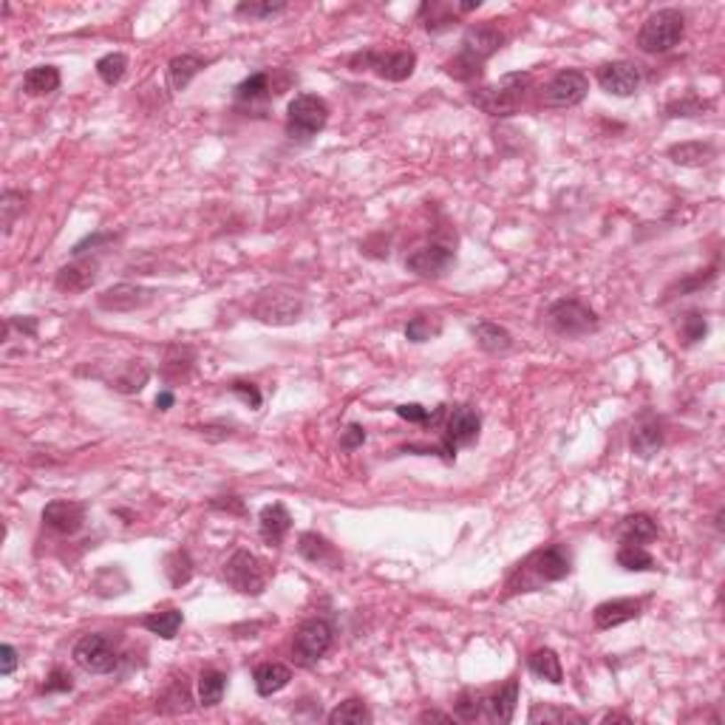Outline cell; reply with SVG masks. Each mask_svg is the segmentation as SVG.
Segmentation results:
<instances>
[{
	"mask_svg": "<svg viewBox=\"0 0 725 725\" xmlns=\"http://www.w3.org/2000/svg\"><path fill=\"white\" fill-rule=\"evenodd\" d=\"M502 45H504V32H499V28L493 26V20L471 26L465 37H462L459 54L445 66V71H448L454 80L468 83V80H473V77L482 74V66L502 49Z\"/></svg>",
	"mask_w": 725,
	"mask_h": 725,
	"instance_id": "2",
	"label": "cell"
},
{
	"mask_svg": "<svg viewBox=\"0 0 725 725\" xmlns=\"http://www.w3.org/2000/svg\"><path fill=\"white\" fill-rule=\"evenodd\" d=\"M224 581L241 595H261L270 584V569L250 550H238L224 564Z\"/></svg>",
	"mask_w": 725,
	"mask_h": 725,
	"instance_id": "6",
	"label": "cell"
},
{
	"mask_svg": "<svg viewBox=\"0 0 725 725\" xmlns=\"http://www.w3.org/2000/svg\"><path fill=\"white\" fill-rule=\"evenodd\" d=\"M439 332H442V320L437 315H416L406 326V337L411 343H428L434 341V337H439Z\"/></svg>",
	"mask_w": 725,
	"mask_h": 725,
	"instance_id": "39",
	"label": "cell"
},
{
	"mask_svg": "<svg viewBox=\"0 0 725 725\" xmlns=\"http://www.w3.org/2000/svg\"><path fill=\"white\" fill-rule=\"evenodd\" d=\"M516 703H519V681H507L499 691H493L490 697H485V712L493 722H511L516 714Z\"/></svg>",
	"mask_w": 725,
	"mask_h": 725,
	"instance_id": "23",
	"label": "cell"
},
{
	"mask_svg": "<svg viewBox=\"0 0 725 725\" xmlns=\"http://www.w3.org/2000/svg\"><path fill=\"white\" fill-rule=\"evenodd\" d=\"M528 720H530V722H567V720L584 722L581 714L569 712V708H555V705H533V712H530Z\"/></svg>",
	"mask_w": 725,
	"mask_h": 725,
	"instance_id": "42",
	"label": "cell"
},
{
	"mask_svg": "<svg viewBox=\"0 0 725 725\" xmlns=\"http://www.w3.org/2000/svg\"><path fill=\"white\" fill-rule=\"evenodd\" d=\"M363 442H366V428L363 425H349L343 431V437H341V448L343 451H354V448H360Z\"/></svg>",
	"mask_w": 725,
	"mask_h": 725,
	"instance_id": "48",
	"label": "cell"
},
{
	"mask_svg": "<svg viewBox=\"0 0 725 725\" xmlns=\"http://www.w3.org/2000/svg\"><path fill=\"white\" fill-rule=\"evenodd\" d=\"M612 720H615V722H629V717H621V714H607V717H604V722H612Z\"/></svg>",
	"mask_w": 725,
	"mask_h": 725,
	"instance_id": "55",
	"label": "cell"
},
{
	"mask_svg": "<svg viewBox=\"0 0 725 725\" xmlns=\"http://www.w3.org/2000/svg\"><path fill=\"white\" fill-rule=\"evenodd\" d=\"M329 122V102L318 94H298L286 108V133L306 142L320 133Z\"/></svg>",
	"mask_w": 725,
	"mask_h": 725,
	"instance_id": "5",
	"label": "cell"
},
{
	"mask_svg": "<svg viewBox=\"0 0 725 725\" xmlns=\"http://www.w3.org/2000/svg\"><path fill=\"white\" fill-rule=\"evenodd\" d=\"M54 284L60 292H85L97 284V261H74L68 267H60Z\"/></svg>",
	"mask_w": 725,
	"mask_h": 725,
	"instance_id": "21",
	"label": "cell"
},
{
	"mask_svg": "<svg viewBox=\"0 0 725 725\" xmlns=\"http://www.w3.org/2000/svg\"><path fill=\"white\" fill-rule=\"evenodd\" d=\"M681 334H683V341L691 346V343H697L703 341V337L708 334V323L700 312H689L681 323Z\"/></svg>",
	"mask_w": 725,
	"mask_h": 725,
	"instance_id": "45",
	"label": "cell"
},
{
	"mask_svg": "<svg viewBox=\"0 0 725 725\" xmlns=\"http://www.w3.org/2000/svg\"><path fill=\"white\" fill-rule=\"evenodd\" d=\"M181 612L179 609H162V612H150L142 618V626L150 632V635H159L165 640H173L176 632L181 629Z\"/></svg>",
	"mask_w": 725,
	"mask_h": 725,
	"instance_id": "33",
	"label": "cell"
},
{
	"mask_svg": "<svg viewBox=\"0 0 725 725\" xmlns=\"http://www.w3.org/2000/svg\"><path fill=\"white\" fill-rule=\"evenodd\" d=\"M157 292L139 284H114L97 295V306L102 312H136L145 310Z\"/></svg>",
	"mask_w": 725,
	"mask_h": 725,
	"instance_id": "15",
	"label": "cell"
},
{
	"mask_svg": "<svg viewBox=\"0 0 725 725\" xmlns=\"http://www.w3.org/2000/svg\"><path fill=\"white\" fill-rule=\"evenodd\" d=\"M618 538L624 544H643V542H652L657 538V524L652 516L646 513H635V516H626L621 524H618Z\"/></svg>",
	"mask_w": 725,
	"mask_h": 725,
	"instance_id": "28",
	"label": "cell"
},
{
	"mask_svg": "<svg viewBox=\"0 0 725 725\" xmlns=\"http://www.w3.org/2000/svg\"><path fill=\"white\" fill-rule=\"evenodd\" d=\"M717 157V148L712 142H681L669 148V159L683 167H703Z\"/></svg>",
	"mask_w": 725,
	"mask_h": 725,
	"instance_id": "27",
	"label": "cell"
},
{
	"mask_svg": "<svg viewBox=\"0 0 725 725\" xmlns=\"http://www.w3.org/2000/svg\"><path fill=\"white\" fill-rule=\"evenodd\" d=\"M482 431V416L473 406H456L448 414V423H445V437H442V451L445 462H454L459 448H468L476 439H479Z\"/></svg>",
	"mask_w": 725,
	"mask_h": 725,
	"instance_id": "11",
	"label": "cell"
},
{
	"mask_svg": "<svg viewBox=\"0 0 725 725\" xmlns=\"http://www.w3.org/2000/svg\"><path fill=\"white\" fill-rule=\"evenodd\" d=\"M595 80L612 97H632L638 94L643 74H640V66L629 63V60H612V63H604L598 68Z\"/></svg>",
	"mask_w": 725,
	"mask_h": 725,
	"instance_id": "14",
	"label": "cell"
},
{
	"mask_svg": "<svg viewBox=\"0 0 725 725\" xmlns=\"http://www.w3.org/2000/svg\"><path fill=\"white\" fill-rule=\"evenodd\" d=\"M547 320H550V326L564 337H587V334L598 332V326H600L598 315L578 298L555 301L547 310Z\"/></svg>",
	"mask_w": 725,
	"mask_h": 725,
	"instance_id": "9",
	"label": "cell"
},
{
	"mask_svg": "<svg viewBox=\"0 0 725 725\" xmlns=\"http://www.w3.org/2000/svg\"><path fill=\"white\" fill-rule=\"evenodd\" d=\"M482 708H485V697L479 691H473V689H465L456 697L454 703V712L459 720H465V722H473V720H479L482 717Z\"/></svg>",
	"mask_w": 725,
	"mask_h": 725,
	"instance_id": "41",
	"label": "cell"
},
{
	"mask_svg": "<svg viewBox=\"0 0 725 725\" xmlns=\"http://www.w3.org/2000/svg\"><path fill=\"white\" fill-rule=\"evenodd\" d=\"M253 681H255V691L261 694V697H272V694L289 686L292 669L284 666V663H261V666L253 672Z\"/></svg>",
	"mask_w": 725,
	"mask_h": 725,
	"instance_id": "24",
	"label": "cell"
},
{
	"mask_svg": "<svg viewBox=\"0 0 725 725\" xmlns=\"http://www.w3.org/2000/svg\"><path fill=\"white\" fill-rule=\"evenodd\" d=\"M23 202H26V196L18 190H6L4 198H0V210H4V233H12L14 219H18V213H23Z\"/></svg>",
	"mask_w": 725,
	"mask_h": 725,
	"instance_id": "43",
	"label": "cell"
},
{
	"mask_svg": "<svg viewBox=\"0 0 725 725\" xmlns=\"http://www.w3.org/2000/svg\"><path fill=\"white\" fill-rule=\"evenodd\" d=\"M660 448H663V425H660L657 416L643 414L640 420L635 423V428H632V451H635L638 456H643V459H649Z\"/></svg>",
	"mask_w": 725,
	"mask_h": 725,
	"instance_id": "20",
	"label": "cell"
},
{
	"mask_svg": "<svg viewBox=\"0 0 725 725\" xmlns=\"http://www.w3.org/2000/svg\"><path fill=\"white\" fill-rule=\"evenodd\" d=\"M159 712L165 714H184L190 712V686L184 677H171L159 697Z\"/></svg>",
	"mask_w": 725,
	"mask_h": 725,
	"instance_id": "32",
	"label": "cell"
},
{
	"mask_svg": "<svg viewBox=\"0 0 725 725\" xmlns=\"http://www.w3.org/2000/svg\"><path fill=\"white\" fill-rule=\"evenodd\" d=\"M233 394H238L250 408L261 406V394H258V389H255L253 383H233Z\"/></svg>",
	"mask_w": 725,
	"mask_h": 725,
	"instance_id": "50",
	"label": "cell"
},
{
	"mask_svg": "<svg viewBox=\"0 0 725 725\" xmlns=\"http://www.w3.org/2000/svg\"><path fill=\"white\" fill-rule=\"evenodd\" d=\"M332 640H334V632L329 621L323 618L303 621L295 632V638H292V660H295V666L301 669L315 666V663L329 652Z\"/></svg>",
	"mask_w": 725,
	"mask_h": 725,
	"instance_id": "8",
	"label": "cell"
},
{
	"mask_svg": "<svg viewBox=\"0 0 725 725\" xmlns=\"http://www.w3.org/2000/svg\"><path fill=\"white\" fill-rule=\"evenodd\" d=\"M14 669H18V649L9 646V643H4V646H0V674L9 677Z\"/></svg>",
	"mask_w": 725,
	"mask_h": 725,
	"instance_id": "49",
	"label": "cell"
},
{
	"mask_svg": "<svg viewBox=\"0 0 725 725\" xmlns=\"http://www.w3.org/2000/svg\"><path fill=\"white\" fill-rule=\"evenodd\" d=\"M286 12V4H238L236 6V14L241 18H253V20H267V18H275V14Z\"/></svg>",
	"mask_w": 725,
	"mask_h": 725,
	"instance_id": "44",
	"label": "cell"
},
{
	"mask_svg": "<svg viewBox=\"0 0 725 725\" xmlns=\"http://www.w3.org/2000/svg\"><path fill=\"white\" fill-rule=\"evenodd\" d=\"M705 108H712V102H705L700 97H686L681 102H672L669 105V114L672 117H697V114L705 111Z\"/></svg>",
	"mask_w": 725,
	"mask_h": 725,
	"instance_id": "46",
	"label": "cell"
},
{
	"mask_svg": "<svg viewBox=\"0 0 725 725\" xmlns=\"http://www.w3.org/2000/svg\"><path fill=\"white\" fill-rule=\"evenodd\" d=\"M372 720L375 717H372V712H368V705L358 697H351V700L337 705L334 712H329L332 725H368Z\"/></svg>",
	"mask_w": 725,
	"mask_h": 725,
	"instance_id": "36",
	"label": "cell"
},
{
	"mask_svg": "<svg viewBox=\"0 0 725 725\" xmlns=\"http://www.w3.org/2000/svg\"><path fill=\"white\" fill-rule=\"evenodd\" d=\"M397 416L399 420H408V423H428L431 414H428V408L411 403V406H397Z\"/></svg>",
	"mask_w": 725,
	"mask_h": 725,
	"instance_id": "51",
	"label": "cell"
},
{
	"mask_svg": "<svg viewBox=\"0 0 725 725\" xmlns=\"http://www.w3.org/2000/svg\"><path fill=\"white\" fill-rule=\"evenodd\" d=\"M224 689H227V674L219 672V669H207L198 677V703L205 708H213L219 705L222 697H224Z\"/></svg>",
	"mask_w": 725,
	"mask_h": 725,
	"instance_id": "35",
	"label": "cell"
},
{
	"mask_svg": "<svg viewBox=\"0 0 725 725\" xmlns=\"http://www.w3.org/2000/svg\"><path fill=\"white\" fill-rule=\"evenodd\" d=\"M420 722H454L451 714H445V712H437V708H428V712H423L420 717H416Z\"/></svg>",
	"mask_w": 725,
	"mask_h": 725,
	"instance_id": "52",
	"label": "cell"
},
{
	"mask_svg": "<svg viewBox=\"0 0 725 725\" xmlns=\"http://www.w3.org/2000/svg\"><path fill=\"white\" fill-rule=\"evenodd\" d=\"M148 377H150V368L142 360H131V363H125V368H122V375H117L111 380V389H117L122 394H136L145 389Z\"/></svg>",
	"mask_w": 725,
	"mask_h": 725,
	"instance_id": "34",
	"label": "cell"
},
{
	"mask_svg": "<svg viewBox=\"0 0 725 725\" xmlns=\"http://www.w3.org/2000/svg\"><path fill=\"white\" fill-rule=\"evenodd\" d=\"M125 71H128V57L119 54V52H111V54H105V57L97 60V74H100V80L105 85H119L122 77H125Z\"/></svg>",
	"mask_w": 725,
	"mask_h": 725,
	"instance_id": "40",
	"label": "cell"
},
{
	"mask_svg": "<svg viewBox=\"0 0 725 725\" xmlns=\"http://www.w3.org/2000/svg\"><path fill=\"white\" fill-rule=\"evenodd\" d=\"M298 552H301L310 564L332 567V569H337V567L343 564L341 552H337V550L326 542V538L318 536V533H303V536L298 538Z\"/></svg>",
	"mask_w": 725,
	"mask_h": 725,
	"instance_id": "22",
	"label": "cell"
},
{
	"mask_svg": "<svg viewBox=\"0 0 725 725\" xmlns=\"http://www.w3.org/2000/svg\"><path fill=\"white\" fill-rule=\"evenodd\" d=\"M165 576L171 581V587H184L190 578H193V559L188 550H173L171 555L165 559Z\"/></svg>",
	"mask_w": 725,
	"mask_h": 725,
	"instance_id": "37",
	"label": "cell"
},
{
	"mask_svg": "<svg viewBox=\"0 0 725 725\" xmlns=\"http://www.w3.org/2000/svg\"><path fill=\"white\" fill-rule=\"evenodd\" d=\"M615 561H618V567L629 569V573H652V569H657L655 559L640 544L621 542V550H618V555H615Z\"/></svg>",
	"mask_w": 725,
	"mask_h": 725,
	"instance_id": "38",
	"label": "cell"
},
{
	"mask_svg": "<svg viewBox=\"0 0 725 725\" xmlns=\"http://www.w3.org/2000/svg\"><path fill=\"white\" fill-rule=\"evenodd\" d=\"M171 406H173V394H171V391H162V394L157 397V408H159V411H167Z\"/></svg>",
	"mask_w": 725,
	"mask_h": 725,
	"instance_id": "53",
	"label": "cell"
},
{
	"mask_svg": "<svg viewBox=\"0 0 725 725\" xmlns=\"http://www.w3.org/2000/svg\"><path fill=\"white\" fill-rule=\"evenodd\" d=\"M202 68H207V60L205 57H198V54H179V57L171 60V63H167V83H171L173 91H184Z\"/></svg>",
	"mask_w": 725,
	"mask_h": 725,
	"instance_id": "26",
	"label": "cell"
},
{
	"mask_svg": "<svg viewBox=\"0 0 725 725\" xmlns=\"http://www.w3.org/2000/svg\"><path fill=\"white\" fill-rule=\"evenodd\" d=\"M351 71H366V68H375L377 77L389 83H403L414 74L416 68V54L403 49V52H389V54H380V52H360L349 60Z\"/></svg>",
	"mask_w": 725,
	"mask_h": 725,
	"instance_id": "10",
	"label": "cell"
},
{
	"mask_svg": "<svg viewBox=\"0 0 725 725\" xmlns=\"http://www.w3.org/2000/svg\"><path fill=\"white\" fill-rule=\"evenodd\" d=\"M301 312H303V301L298 292L292 289H270L253 306V315L261 323H270V326H289V323H295L301 318Z\"/></svg>",
	"mask_w": 725,
	"mask_h": 725,
	"instance_id": "12",
	"label": "cell"
},
{
	"mask_svg": "<svg viewBox=\"0 0 725 725\" xmlns=\"http://www.w3.org/2000/svg\"><path fill=\"white\" fill-rule=\"evenodd\" d=\"M528 669L538 677V681H547L552 686H559L564 681V669H561V660L552 649H536L530 657H528Z\"/></svg>",
	"mask_w": 725,
	"mask_h": 725,
	"instance_id": "31",
	"label": "cell"
},
{
	"mask_svg": "<svg viewBox=\"0 0 725 725\" xmlns=\"http://www.w3.org/2000/svg\"><path fill=\"white\" fill-rule=\"evenodd\" d=\"M473 337H476V343H479V349H485L487 354H507L513 349V334L504 326H499V323H490V320L476 323Z\"/></svg>",
	"mask_w": 725,
	"mask_h": 725,
	"instance_id": "25",
	"label": "cell"
},
{
	"mask_svg": "<svg viewBox=\"0 0 725 725\" xmlns=\"http://www.w3.org/2000/svg\"><path fill=\"white\" fill-rule=\"evenodd\" d=\"M454 264H456L454 250H448V246H442V244H428V246H423V250H416L406 258V270L420 275V278H439Z\"/></svg>",
	"mask_w": 725,
	"mask_h": 725,
	"instance_id": "16",
	"label": "cell"
},
{
	"mask_svg": "<svg viewBox=\"0 0 725 725\" xmlns=\"http://www.w3.org/2000/svg\"><path fill=\"white\" fill-rule=\"evenodd\" d=\"M71 657L80 669L91 674H111L119 666V649L117 640L105 632H94V635H83L74 643Z\"/></svg>",
	"mask_w": 725,
	"mask_h": 725,
	"instance_id": "7",
	"label": "cell"
},
{
	"mask_svg": "<svg viewBox=\"0 0 725 725\" xmlns=\"http://www.w3.org/2000/svg\"><path fill=\"white\" fill-rule=\"evenodd\" d=\"M569 569H573V561H569V552L564 547L552 544L544 550H536L521 564H516L513 576L507 578V595L536 592L538 587H544V584L567 578Z\"/></svg>",
	"mask_w": 725,
	"mask_h": 725,
	"instance_id": "1",
	"label": "cell"
},
{
	"mask_svg": "<svg viewBox=\"0 0 725 725\" xmlns=\"http://www.w3.org/2000/svg\"><path fill=\"white\" fill-rule=\"evenodd\" d=\"M686 18L677 9H660L643 20L638 32V45L646 54H666L683 40Z\"/></svg>",
	"mask_w": 725,
	"mask_h": 725,
	"instance_id": "4",
	"label": "cell"
},
{
	"mask_svg": "<svg viewBox=\"0 0 725 725\" xmlns=\"http://www.w3.org/2000/svg\"><path fill=\"white\" fill-rule=\"evenodd\" d=\"M85 521V504L83 502H68V499H57L43 507V524L49 530L60 536H74L80 533Z\"/></svg>",
	"mask_w": 725,
	"mask_h": 725,
	"instance_id": "17",
	"label": "cell"
},
{
	"mask_svg": "<svg viewBox=\"0 0 725 725\" xmlns=\"http://www.w3.org/2000/svg\"><path fill=\"white\" fill-rule=\"evenodd\" d=\"M74 689V683H71V674L68 672H63V669H54L49 677H45V683L40 686V691L43 694H54V691H71Z\"/></svg>",
	"mask_w": 725,
	"mask_h": 725,
	"instance_id": "47",
	"label": "cell"
},
{
	"mask_svg": "<svg viewBox=\"0 0 725 725\" xmlns=\"http://www.w3.org/2000/svg\"><path fill=\"white\" fill-rule=\"evenodd\" d=\"M289 528H292V516L281 502L267 504L258 516V533L270 547H281Z\"/></svg>",
	"mask_w": 725,
	"mask_h": 725,
	"instance_id": "19",
	"label": "cell"
},
{
	"mask_svg": "<svg viewBox=\"0 0 725 725\" xmlns=\"http://www.w3.org/2000/svg\"><path fill=\"white\" fill-rule=\"evenodd\" d=\"M57 88H60V68H54V66H35L23 77V91L28 97L54 94Z\"/></svg>",
	"mask_w": 725,
	"mask_h": 725,
	"instance_id": "29",
	"label": "cell"
},
{
	"mask_svg": "<svg viewBox=\"0 0 725 725\" xmlns=\"http://www.w3.org/2000/svg\"><path fill=\"white\" fill-rule=\"evenodd\" d=\"M533 83V77L528 71H516V74H504L499 83L476 88L471 100L476 108H482L490 117H511L516 114L524 97H528V88Z\"/></svg>",
	"mask_w": 725,
	"mask_h": 725,
	"instance_id": "3",
	"label": "cell"
},
{
	"mask_svg": "<svg viewBox=\"0 0 725 725\" xmlns=\"http://www.w3.org/2000/svg\"><path fill=\"white\" fill-rule=\"evenodd\" d=\"M590 91V80L584 71H576V68H564L552 77V80L544 85L542 91V102L547 108H576L584 102Z\"/></svg>",
	"mask_w": 725,
	"mask_h": 725,
	"instance_id": "13",
	"label": "cell"
},
{
	"mask_svg": "<svg viewBox=\"0 0 725 725\" xmlns=\"http://www.w3.org/2000/svg\"><path fill=\"white\" fill-rule=\"evenodd\" d=\"M643 612V600L638 598H615V600H604V604H598L595 612H592V621L600 632L607 629H615L621 624H629L640 618Z\"/></svg>",
	"mask_w": 725,
	"mask_h": 725,
	"instance_id": "18",
	"label": "cell"
},
{
	"mask_svg": "<svg viewBox=\"0 0 725 725\" xmlns=\"http://www.w3.org/2000/svg\"><path fill=\"white\" fill-rule=\"evenodd\" d=\"M213 507H224V511H236L241 513V502H210Z\"/></svg>",
	"mask_w": 725,
	"mask_h": 725,
	"instance_id": "54",
	"label": "cell"
},
{
	"mask_svg": "<svg viewBox=\"0 0 725 725\" xmlns=\"http://www.w3.org/2000/svg\"><path fill=\"white\" fill-rule=\"evenodd\" d=\"M275 94H278V91H275L270 71H255L253 77H246V80L236 88V100L238 102H264V100H270Z\"/></svg>",
	"mask_w": 725,
	"mask_h": 725,
	"instance_id": "30",
	"label": "cell"
}]
</instances>
